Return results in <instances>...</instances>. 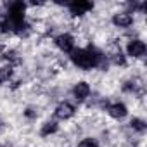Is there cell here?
<instances>
[{"mask_svg": "<svg viewBox=\"0 0 147 147\" xmlns=\"http://www.w3.org/2000/svg\"><path fill=\"white\" fill-rule=\"evenodd\" d=\"M67 9H69V14L71 16L82 18V16H85L87 12H90L94 9V4L92 2H87V0H75V2H69L67 4Z\"/></svg>", "mask_w": 147, "mask_h": 147, "instance_id": "1", "label": "cell"}, {"mask_svg": "<svg viewBox=\"0 0 147 147\" xmlns=\"http://www.w3.org/2000/svg\"><path fill=\"white\" fill-rule=\"evenodd\" d=\"M54 43L59 50H62L64 54H71L73 50H75V38H73V35L69 33H61L54 38Z\"/></svg>", "mask_w": 147, "mask_h": 147, "instance_id": "2", "label": "cell"}, {"mask_svg": "<svg viewBox=\"0 0 147 147\" xmlns=\"http://www.w3.org/2000/svg\"><path fill=\"white\" fill-rule=\"evenodd\" d=\"M145 50H147V47H145L144 40H140V38H131L128 42V45H126V54L130 57H133V59L144 57L145 55Z\"/></svg>", "mask_w": 147, "mask_h": 147, "instance_id": "3", "label": "cell"}, {"mask_svg": "<svg viewBox=\"0 0 147 147\" xmlns=\"http://www.w3.org/2000/svg\"><path fill=\"white\" fill-rule=\"evenodd\" d=\"M24 12H26V4L21 2V0H16V2L7 4V12H5L7 18L24 21Z\"/></svg>", "mask_w": 147, "mask_h": 147, "instance_id": "4", "label": "cell"}, {"mask_svg": "<svg viewBox=\"0 0 147 147\" xmlns=\"http://www.w3.org/2000/svg\"><path fill=\"white\" fill-rule=\"evenodd\" d=\"M75 113H76V107L73 106L71 102H61V104L55 107V111H54V116H55L57 119H62V121H66V119H69V118H73V116H75Z\"/></svg>", "mask_w": 147, "mask_h": 147, "instance_id": "5", "label": "cell"}, {"mask_svg": "<svg viewBox=\"0 0 147 147\" xmlns=\"http://www.w3.org/2000/svg\"><path fill=\"white\" fill-rule=\"evenodd\" d=\"M113 24L116 28H130L133 24V16L130 11H121L113 16Z\"/></svg>", "mask_w": 147, "mask_h": 147, "instance_id": "6", "label": "cell"}, {"mask_svg": "<svg viewBox=\"0 0 147 147\" xmlns=\"http://www.w3.org/2000/svg\"><path fill=\"white\" fill-rule=\"evenodd\" d=\"M90 92H92V88H90V85L87 82H78L75 87H73V97H75L78 102L87 100L90 97Z\"/></svg>", "mask_w": 147, "mask_h": 147, "instance_id": "7", "label": "cell"}, {"mask_svg": "<svg viewBox=\"0 0 147 147\" xmlns=\"http://www.w3.org/2000/svg\"><path fill=\"white\" fill-rule=\"evenodd\" d=\"M106 111H107V114H109L111 118H114V119H123V118H126V114H128V107H126L123 102L107 104V106H106Z\"/></svg>", "mask_w": 147, "mask_h": 147, "instance_id": "8", "label": "cell"}, {"mask_svg": "<svg viewBox=\"0 0 147 147\" xmlns=\"http://www.w3.org/2000/svg\"><path fill=\"white\" fill-rule=\"evenodd\" d=\"M123 92L142 95V94H144V90H142V83H138V82H135V80H128V82L123 83Z\"/></svg>", "mask_w": 147, "mask_h": 147, "instance_id": "9", "label": "cell"}, {"mask_svg": "<svg viewBox=\"0 0 147 147\" xmlns=\"http://www.w3.org/2000/svg\"><path fill=\"white\" fill-rule=\"evenodd\" d=\"M2 57H4V59L7 61V64L12 66V67L18 66V64H21V57H19V54H18L16 50H12V49H11V50H4V52H2Z\"/></svg>", "mask_w": 147, "mask_h": 147, "instance_id": "10", "label": "cell"}, {"mask_svg": "<svg viewBox=\"0 0 147 147\" xmlns=\"http://www.w3.org/2000/svg\"><path fill=\"white\" fill-rule=\"evenodd\" d=\"M59 130V125L55 121H45L40 128V135L42 137H49V135H54L55 131Z\"/></svg>", "mask_w": 147, "mask_h": 147, "instance_id": "11", "label": "cell"}, {"mask_svg": "<svg viewBox=\"0 0 147 147\" xmlns=\"http://www.w3.org/2000/svg\"><path fill=\"white\" fill-rule=\"evenodd\" d=\"M111 62L113 64H116V66H126V57L123 55V52H121V49L119 47H116L113 52H111Z\"/></svg>", "mask_w": 147, "mask_h": 147, "instance_id": "12", "label": "cell"}, {"mask_svg": "<svg viewBox=\"0 0 147 147\" xmlns=\"http://www.w3.org/2000/svg\"><path fill=\"white\" fill-rule=\"evenodd\" d=\"M130 128H131L133 131H137V133H144L145 128H147V125H145L144 119H140V118H133V119L130 121Z\"/></svg>", "mask_w": 147, "mask_h": 147, "instance_id": "13", "label": "cell"}, {"mask_svg": "<svg viewBox=\"0 0 147 147\" xmlns=\"http://www.w3.org/2000/svg\"><path fill=\"white\" fill-rule=\"evenodd\" d=\"M12 75H14V67H12V66L5 64V66L0 67V80H2V83H4V82H9V80L12 78Z\"/></svg>", "mask_w": 147, "mask_h": 147, "instance_id": "14", "label": "cell"}, {"mask_svg": "<svg viewBox=\"0 0 147 147\" xmlns=\"http://www.w3.org/2000/svg\"><path fill=\"white\" fill-rule=\"evenodd\" d=\"M78 147H99V142L95 138H92V137H87L78 144Z\"/></svg>", "mask_w": 147, "mask_h": 147, "instance_id": "15", "label": "cell"}, {"mask_svg": "<svg viewBox=\"0 0 147 147\" xmlns=\"http://www.w3.org/2000/svg\"><path fill=\"white\" fill-rule=\"evenodd\" d=\"M24 116H26L28 119H35V118L38 116V113H36V109H33V107H26V111H24Z\"/></svg>", "mask_w": 147, "mask_h": 147, "instance_id": "16", "label": "cell"}, {"mask_svg": "<svg viewBox=\"0 0 147 147\" xmlns=\"http://www.w3.org/2000/svg\"><path fill=\"white\" fill-rule=\"evenodd\" d=\"M4 130H5V125H4L2 119H0V131H4Z\"/></svg>", "mask_w": 147, "mask_h": 147, "instance_id": "17", "label": "cell"}, {"mask_svg": "<svg viewBox=\"0 0 147 147\" xmlns=\"http://www.w3.org/2000/svg\"><path fill=\"white\" fill-rule=\"evenodd\" d=\"M2 52H4V49H2V47H0V57H2Z\"/></svg>", "mask_w": 147, "mask_h": 147, "instance_id": "18", "label": "cell"}, {"mask_svg": "<svg viewBox=\"0 0 147 147\" xmlns=\"http://www.w3.org/2000/svg\"><path fill=\"white\" fill-rule=\"evenodd\" d=\"M0 83H2V80H0Z\"/></svg>", "mask_w": 147, "mask_h": 147, "instance_id": "19", "label": "cell"}, {"mask_svg": "<svg viewBox=\"0 0 147 147\" xmlns=\"http://www.w3.org/2000/svg\"><path fill=\"white\" fill-rule=\"evenodd\" d=\"M0 147H4V145H0Z\"/></svg>", "mask_w": 147, "mask_h": 147, "instance_id": "20", "label": "cell"}]
</instances>
